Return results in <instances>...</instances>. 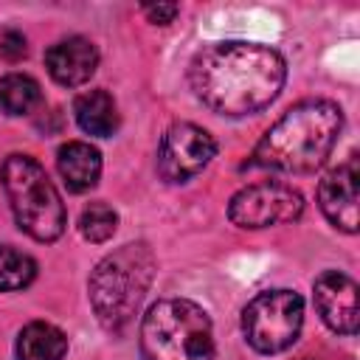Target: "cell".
Here are the masks:
<instances>
[{
	"label": "cell",
	"mask_w": 360,
	"mask_h": 360,
	"mask_svg": "<svg viewBox=\"0 0 360 360\" xmlns=\"http://www.w3.org/2000/svg\"><path fill=\"white\" fill-rule=\"evenodd\" d=\"M287 65L278 51L259 42H214L188 68L194 96L219 115H253L281 93Z\"/></svg>",
	"instance_id": "cell-1"
},
{
	"label": "cell",
	"mask_w": 360,
	"mask_h": 360,
	"mask_svg": "<svg viewBox=\"0 0 360 360\" xmlns=\"http://www.w3.org/2000/svg\"><path fill=\"white\" fill-rule=\"evenodd\" d=\"M343 112L329 98H309L287 110L256 143L253 166L307 174L315 172L338 143Z\"/></svg>",
	"instance_id": "cell-2"
},
{
	"label": "cell",
	"mask_w": 360,
	"mask_h": 360,
	"mask_svg": "<svg viewBox=\"0 0 360 360\" xmlns=\"http://www.w3.org/2000/svg\"><path fill=\"white\" fill-rule=\"evenodd\" d=\"M155 276V256L146 242H129L104 256L90 273V304L98 323L110 332H124Z\"/></svg>",
	"instance_id": "cell-3"
},
{
	"label": "cell",
	"mask_w": 360,
	"mask_h": 360,
	"mask_svg": "<svg viewBox=\"0 0 360 360\" xmlns=\"http://www.w3.org/2000/svg\"><path fill=\"white\" fill-rule=\"evenodd\" d=\"M143 360H214L211 318L186 298H166L149 307L141 323Z\"/></svg>",
	"instance_id": "cell-4"
},
{
	"label": "cell",
	"mask_w": 360,
	"mask_h": 360,
	"mask_svg": "<svg viewBox=\"0 0 360 360\" xmlns=\"http://www.w3.org/2000/svg\"><path fill=\"white\" fill-rule=\"evenodd\" d=\"M0 183L11 202L17 225L37 242L62 236L68 214L59 191L31 155H8L0 166Z\"/></svg>",
	"instance_id": "cell-5"
},
{
	"label": "cell",
	"mask_w": 360,
	"mask_h": 360,
	"mask_svg": "<svg viewBox=\"0 0 360 360\" xmlns=\"http://www.w3.org/2000/svg\"><path fill=\"white\" fill-rule=\"evenodd\" d=\"M304 323V301L292 290L259 292L242 312V332L262 354L284 352L295 343Z\"/></svg>",
	"instance_id": "cell-6"
},
{
	"label": "cell",
	"mask_w": 360,
	"mask_h": 360,
	"mask_svg": "<svg viewBox=\"0 0 360 360\" xmlns=\"http://www.w3.org/2000/svg\"><path fill=\"white\" fill-rule=\"evenodd\" d=\"M304 214V200L295 188L284 183H253L233 194L228 205V217L239 228H267L278 222H292Z\"/></svg>",
	"instance_id": "cell-7"
},
{
	"label": "cell",
	"mask_w": 360,
	"mask_h": 360,
	"mask_svg": "<svg viewBox=\"0 0 360 360\" xmlns=\"http://www.w3.org/2000/svg\"><path fill=\"white\" fill-rule=\"evenodd\" d=\"M217 155L214 138L188 121H180L166 129L160 149H158V172L166 183H186L200 174L211 158Z\"/></svg>",
	"instance_id": "cell-8"
},
{
	"label": "cell",
	"mask_w": 360,
	"mask_h": 360,
	"mask_svg": "<svg viewBox=\"0 0 360 360\" xmlns=\"http://www.w3.org/2000/svg\"><path fill=\"white\" fill-rule=\"evenodd\" d=\"M312 292H315V307L332 332H340V335L357 332V318H360L357 284L346 273H338V270L321 273L315 278Z\"/></svg>",
	"instance_id": "cell-9"
},
{
	"label": "cell",
	"mask_w": 360,
	"mask_h": 360,
	"mask_svg": "<svg viewBox=\"0 0 360 360\" xmlns=\"http://www.w3.org/2000/svg\"><path fill=\"white\" fill-rule=\"evenodd\" d=\"M318 202L323 217L335 228L357 233V155H349L346 163H340L321 180Z\"/></svg>",
	"instance_id": "cell-10"
},
{
	"label": "cell",
	"mask_w": 360,
	"mask_h": 360,
	"mask_svg": "<svg viewBox=\"0 0 360 360\" xmlns=\"http://www.w3.org/2000/svg\"><path fill=\"white\" fill-rule=\"evenodd\" d=\"M96 65H98V51L84 37L59 39L45 53V68H48L51 79L56 84H62V87H79V84H84L96 73Z\"/></svg>",
	"instance_id": "cell-11"
},
{
	"label": "cell",
	"mask_w": 360,
	"mask_h": 360,
	"mask_svg": "<svg viewBox=\"0 0 360 360\" xmlns=\"http://www.w3.org/2000/svg\"><path fill=\"white\" fill-rule=\"evenodd\" d=\"M56 166H59V174L68 186V191L73 194H82V191H90L96 183H98V174H101V155L96 146L84 143V141H70L65 146H59L56 152Z\"/></svg>",
	"instance_id": "cell-12"
},
{
	"label": "cell",
	"mask_w": 360,
	"mask_h": 360,
	"mask_svg": "<svg viewBox=\"0 0 360 360\" xmlns=\"http://www.w3.org/2000/svg\"><path fill=\"white\" fill-rule=\"evenodd\" d=\"M76 124L96 138H110L118 129V107L107 90H87L73 101Z\"/></svg>",
	"instance_id": "cell-13"
},
{
	"label": "cell",
	"mask_w": 360,
	"mask_h": 360,
	"mask_svg": "<svg viewBox=\"0 0 360 360\" xmlns=\"http://www.w3.org/2000/svg\"><path fill=\"white\" fill-rule=\"evenodd\" d=\"M65 352H68L65 332L45 321L28 323L17 338V360H62Z\"/></svg>",
	"instance_id": "cell-14"
},
{
	"label": "cell",
	"mask_w": 360,
	"mask_h": 360,
	"mask_svg": "<svg viewBox=\"0 0 360 360\" xmlns=\"http://www.w3.org/2000/svg\"><path fill=\"white\" fill-rule=\"evenodd\" d=\"M39 84L25 73H11L0 82V110L6 115H25L39 104Z\"/></svg>",
	"instance_id": "cell-15"
},
{
	"label": "cell",
	"mask_w": 360,
	"mask_h": 360,
	"mask_svg": "<svg viewBox=\"0 0 360 360\" xmlns=\"http://www.w3.org/2000/svg\"><path fill=\"white\" fill-rule=\"evenodd\" d=\"M37 276V262L8 245H0V290L11 292V290H22L34 281Z\"/></svg>",
	"instance_id": "cell-16"
},
{
	"label": "cell",
	"mask_w": 360,
	"mask_h": 360,
	"mask_svg": "<svg viewBox=\"0 0 360 360\" xmlns=\"http://www.w3.org/2000/svg\"><path fill=\"white\" fill-rule=\"evenodd\" d=\"M118 228V214L107 202H90L79 217V231L87 242H107Z\"/></svg>",
	"instance_id": "cell-17"
},
{
	"label": "cell",
	"mask_w": 360,
	"mask_h": 360,
	"mask_svg": "<svg viewBox=\"0 0 360 360\" xmlns=\"http://www.w3.org/2000/svg\"><path fill=\"white\" fill-rule=\"evenodd\" d=\"M25 37L20 34V31H6L3 37H0V56L6 59V62H20L22 56H25Z\"/></svg>",
	"instance_id": "cell-18"
},
{
	"label": "cell",
	"mask_w": 360,
	"mask_h": 360,
	"mask_svg": "<svg viewBox=\"0 0 360 360\" xmlns=\"http://www.w3.org/2000/svg\"><path fill=\"white\" fill-rule=\"evenodd\" d=\"M177 6L174 3H149V6H143V14L152 20V22H158V25H166V22H172L174 17H177Z\"/></svg>",
	"instance_id": "cell-19"
}]
</instances>
